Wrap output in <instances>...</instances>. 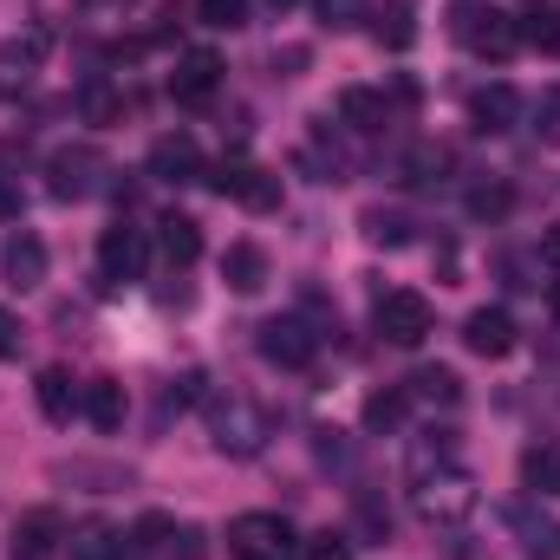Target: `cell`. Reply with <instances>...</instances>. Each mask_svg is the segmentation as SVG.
Here are the masks:
<instances>
[{
	"label": "cell",
	"instance_id": "d590c367",
	"mask_svg": "<svg viewBox=\"0 0 560 560\" xmlns=\"http://www.w3.org/2000/svg\"><path fill=\"white\" fill-rule=\"evenodd\" d=\"M20 346H26V326H20V313L0 306V359H20Z\"/></svg>",
	"mask_w": 560,
	"mask_h": 560
},
{
	"label": "cell",
	"instance_id": "d6a6232c",
	"mask_svg": "<svg viewBox=\"0 0 560 560\" xmlns=\"http://www.w3.org/2000/svg\"><path fill=\"white\" fill-rule=\"evenodd\" d=\"M300 560H352V541L346 535H313V541H300Z\"/></svg>",
	"mask_w": 560,
	"mask_h": 560
},
{
	"label": "cell",
	"instance_id": "4316f807",
	"mask_svg": "<svg viewBox=\"0 0 560 560\" xmlns=\"http://www.w3.org/2000/svg\"><path fill=\"white\" fill-rule=\"evenodd\" d=\"M411 398H423V405H456L463 398V378L450 372V365H423V372H411Z\"/></svg>",
	"mask_w": 560,
	"mask_h": 560
},
{
	"label": "cell",
	"instance_id": "30bf717a",
	"mask_svg": "<svg viewBox=\"0 0 560 560\" xmlns=\"http://www.w3.org/2000/svg\"><path fill=\"white\" fill-rule=\"evenodd\" d=\"M215 85H222V52H209V46L183 52L176 72H170V98H176V105H209Z\"/></svg>",
	"mask_w": 560,
	"mask_h": 560
},
{
	"label": "cell",
	"instance_id": "74e56055",
	"mask_svg": "<svg viewBox=\"0 0 560 560\" xmlns=\"http://www.w3.org/2000/svg\"><path fill=\"white\" fill-rule=\"evenodd\" d=\"M352 7H359V0H319V13H326V26H346V20H352Z\"/></svg>",
	"mask_w": 560,
	"mask_h": 560
},
{
	"label": "cell",
	"instance_id": "ffe728a7",
	"mask_svg": "<svg viewBox=\"0 0 560 560\" xmlns=\"http://www.w3.org/2000/svg\"><path fill=\"white\" fill-rule=\"evenodd\" d=\"M79 411L98 423V430H118L125 411H131V398H125V385H118V378H92V385L79 392Z\"/></svg>",
	"mask_w": 560,
	"mask_h": 560
},
{
	"label": "cell",
	"instance_id": "8992f818",
	"mask_svg": "<svg viewBox=\"0 0 560 560\" xmlns=\"http://www.w3.org/2000/svg\"><path fill=\"white\" fill-rule=\"evenodd\" d=\"M430 332H436V306H430L423 293H385V300H378V339H385V346H405V352H411Z\"/></svg>",
	"mask_w": 560,
	"mask_h": 560
},
{
	"label": "cell",
	"instance_id": "3957f363",
	"mask_svg": "<svg viewBox=\"0 0 560 560\" xmlns=\"http://www.w3.org/2000/svg\"><path fill=\"white\" fill-rule=\"evenodd\" d=\"M450 33H456L476 59H509V52L522 46L515 13H502V7H489V0H463V7L450 13Z\"/></svg>",
	"mask_w": 560,
	"mask_h": 560
},
{
	"label": "cell",
	"instance_id": "e0dca14e",
	"mask_svg": "<svg viewBox=\"0 0 560 560\" xmlns=\"http://www.w3.org/2000/svg\"><path fill=\"white\" fill-rule=\"evenodd\" d=\"M515 118H522V98L509 92V85H482V92H469V125L476 131H515Z\"/></svg>",
	"mask_w": 560,
	"mask_h": 560
},
{
	"label": "cell",
	"instance_id": "ba28073f",
	"mask_svg": "<svg viewBox=\"0 0 560 560\" xmlns=\"http://www.w3.org/2000/svg\"><path fill=\"white\" fill-rule=\"evenodd\" d=\"M313 352H319V332L306 326V319H261V359L268 365H287V372H306L313 365Z\"/></svg>",
	"mask_w": 560,
	"mask_h": 560
},
{
	"label": "cell",
	"instance_id": "d4e9b609",
	"mask_svg": "<svg viewBox=\"0 0 560 560\" xmlns=\"http://www.w3.org/2000/svg\"><path fill=\"white\" fill-rule=\"evenodd\" d=\"M339 118H346V125H359V131H385L392 105H385V92H365V85H352V92H339Z\"/></svg>",
	"mask_w": 560,
	"mask_h": 560
},
{
	"label": "cell",
	"instance_id": "52a82bcc",
	"mask_svg": "<svg viewBox=\"0 0 560 560\" xmlns=\"http://www.w3.org/2000/svg\"><path fill=\"white\" fill-rule=\"evenodd\" d=\"M143 261H150L143 229H131V222L105 229V242H98V280H105V287H131V280H143Z\"/></svg>",
	"mask_w": 560,
	"mask_h": 560
},
{
	"label": "cell",
	"instance_id": "ab89813d",
	"mask_svg": "<svg viewBox=\"0 0 560 560\" xmlns=\"http://www.w3.org/2000/svg\"><path fill=\"white\" fill-rule=\"evenodd\" d=\"M541 261H548V268H560V222L541 235Z\"/></svg>",
	"mask_w": 560,
	"mask_h": 560
},
{
	"label": "cell",
	"instance_id": "836d02e7",
	"mask_svg": "<svg viewBox=\"0 0 560 560\" xmlns=\"http://www.w3.org/2000/svg\"><path fill=\"white\" fill-rule=\"evenodd\" d=\"M196 7H202L209 26H242L248 20V0H196Z\"/></svg>",
	"mask_w": 560,
	"mask_h": 560
},
{
	"label": "cell",
	"instance_id": "4fadbf2b",
	"mask_svg": "<svg viewBox=\"0 0 560 560\" xmlns=\"http://www.w3.org/2000/svg\"><path fill=\"white\" fill-rule=\"evenodd\" d=\"M39 59H46V33H26V39H7V46H0V98H7V105L33 92Z\"/></svg>",
	"mask_w": 560,
	"mask_h": 560
},
{
	"label": "cell",
	"instance_id": "7c38bea8",
	"mask_svg": "<svg viewBox=\"0 0 560 560\" xmlns=\"http://www.w3.org/2000/svg\"><path fill=\"white\" fill-rule=\"evenodd\" d=\"M509 535L522 541L528 560H560V515H548L541 502H515L509 509Z\"/></svg>",
	"mask_w": 560,
	"mask_h": 560
},
{
	"label": "cell",
	"instance_id": "d6986e66",
	"mask_svg": "<svg viewBox=\"0 0 560 560\" xmlns=\"http://www.w3.org/2000/svg\"><path fill=\"white\" fill-rule=\"evenodd\" d=\"M450 463H456V436H450V430H423V436H411V450H405V476H411V482L450 469Z\"/></svg>",
	"mask_w": 560,
	"mask_h": 560
},
{
	"label": "cell",
	"instance_id": "5b68a950",
	"mask_svg": "<svg viewBox=\"0 0 560 560\" xmlns=\"http://www.w3.org/2000/svg\"><path fill=\"white\" fill-rule=\"evenodd\" d=\"M300 541L280 515H235L229 522V560H293Z\"/></svg>",
	"mask_w": 560,
	"mask_h": 560
},
{
	"label": "cell",
	"instance_id": "f546056e",
	"mask_svg": "<svg viewBox=\"0 0 560 560\" xmlns=\"http://www.w3.org/2000/svg\"><path fill=\"white\" fill-rule=\"evenodd\" d=\"M522 39H535V46H560V13L555 7H541V0H528V13H522Z\"/></svg>",
	"mask_w": 560,
	"mask_h": 560
},
{
	"label": "cell",
	"instance_id": "8d00e7d4",
	"mask_svg": "<svg viewBox=\"0 0 560 560\" xmlns=\"http://www.w3.org/2000/svg\"><path fill=\"white\" fill-rule=\"evenodd\" d=\"M85 112H92V118H112V112H118V98H112L105 85H92V92H85Z\"/></svg>",
	"mask_w": 560,
	"mask_h": 560
},
{
	"label": "cell",
	"instance_id": "8fae6325",
	"mask_svg": "<svg viewBox=\"0 0 560 560\" xmlns=\"http://www.w3.org/2000/svg\"><path fill=\"white\" fill-rule=\"evenodd\" d=\"M52 482L85 489V495H118V489H138V469H131V463H92V456H72V463H52Z\"/></svg>",
	"mask_w": 560,
	"mask_h": 560
},
{
	"label": "cell",
	"instance_id": "44dd1931",
	"mask_svg": "<svg viewBox=\"0 0 560 560\" xmlns=\"http://www.w3.org/2000/svg\"><path fill=\"white\" fill-rule=\"evenodd\" d=\"M66 555H72V560H118V555H125V535H118L112 522H98V515H92V522H79V528L66 535Z\"/></svg>",
	"mask_w": 560,
	"mask_h": 560
},
{
	"label": "cell",
	"instance_id": "603a6c76",
	"mask_svg": "<svg viewBox=\"0 0 560 560\" xmlns=\"http://www.w3.org/2000/svg\"><path fill=\"white\" fill-rule=\"evenodd\" d=\"M222 280H229L235 293H261V287H268V255H261L255 242H235V248L222 255Z\"/></svg>",
	"mask_w": 560,
	"mask_h": 560
},
{
	"label": "cell",
	"instance_id": "277c9868",
	"mask_svg": "<svg viewBox=\"0 0 560 560\" xmlns=\"http://www.w3.org/2000/svg\"><path fill=\"white\" fill-rule=\"evenodd\" d=\"M46 176H52V196H59V202H85V196H98V189H105L112 163H105L92 143H66V150H52Z\"/></svg>",
	"mask_w": 560,
	"mask_h": 560
},
{
	"label": "cell",
	"instance_id": "e575fe53",
	"mask_svg": "<svg viewBox=\"0 0 560 560\" xmlns=\"http://www.w3.org/2000/svg\"><path fill=\"white\" fill-rule=\"evenodd\" d=\"M319 463H326V469H346V463H352L346 430H319Z\"/></svg>",
	"mask_w": 560,
	"mask_h": 560
},
{
	"label": "cell",
	"instance_id": "f35d334b",
	"mask_svg": "<svg viewBox=\"0 0 560 560\" xmlns=\"http://www.w3.org/2000/svg\"><path fill=\"white\" fill-rule=\"evenodd\" d=\"M13 215H20V189L0 176V222H13Z\"/></svg>",
	"mask_w": 560,
	"mask_h": 560
},
{
	"label": "cell",
	"instance_id": "ac0fdd59",
	"mask_svg": "<svg viewBox=\"0 0 560 560\" xmlns=\"http://www.w3.org/2000/svg\"><path fill=\"white\" fill-rule=\"evenodd\" d=\"M0 268H7V287H20V293H26V287H39V280H46V242L20 229V235L7 242V255H0Z\"/></svg>",
	"mask_w": 560,
	"mask_h": 560
},
{
	"label": "cell",
	"instance_id": "60d3db41",
	"mask_svg": "<svg viewBox=\"0 0 560 560\" xmlns=\"http://www.w3.org/2000/svg\"><path fill=\"white\" fill-rule=\"evenodd\" d=\"M92 7H125V0H92Z\"/></svg>",
	"mask_w": 560,
	"mask_h": 560
},
{
	"label": "cell",
	"instance_id": "2e32d148",
	"mask_svg": "<svg viewBox=\"0 0 560 560\" xmlns=\"http://www.w3.org/2000/svg\"><path fill=\"white\" fill-rule=\"evenodd\" d=\"M150 176H156V183H196V176H202V150H196V138H183V131L156 138L150 143Z\"/></svg>",
	"mask_w": 560,
	"mask_h": 560
},
{
	"label": "cell",
	"instance_id": "f1b7e54d",
	"mask_svg": "<svg viewBox=\"0 0 560 560\" xmlns=\"http://www.w3.org/2000/svg\"><path fill=\"white\" fill-rule=\"evenodd\" d=\"M365 235H372L378 248H405V242H411V222H405L398 209H365Z\"/></svg>",
	"mask_w": 560,
	"mask_h": 560
},
{
	"label": "cell",
	"instance_id": "cb8c5ba5",
	"mask_svg": "<svg viewBox=\"0 0 560 560\" xmlns=\"http://www.w3.org/2000/svg\"><path fill=\"white\" fill-rule=\"evenodd\" d=\"M33 392H39V411H46L52 423H72V411H79V385H72V372H66V365H46Z\"/></svg>",
	"mask_w": 560,
	"mask_h": 560
},
{
	"label": "cell",
	"instance_id": "5bb4252c",
	"mask_svg": "<svg viewBox=\"0 0 560 560\" xmlns=\"http://www.w3.org/2000/svg\"><path fill=\"white\" fill-rule=\"evenodd\" d=\"M66 548V522L52 509H26L13 522V560H52Z\"/></svg>",
	"mask_w": 560,
	"mask_h": 560
},
{
	"label": "cell",
	"instance_id": "7402d4cb",
	"mask_svg": "<svg viewBox=\"0 0 560 560\" xmlns=\"http://www.w3.org/2000/svg\"><path fill=\"white\" fill-rule=\"evenodd\" d=\"M156 248H163L170 268H189V261L202 255V229H196L189 215H163V222H156Z\"/></svg>",
	"mask_w": 560,
	"mask_h": 560
},
{
	"label": "cell",
	"instance_id": "4dcf8cb0",
	"mask_svg": "<svg viewBox=\"0 0 560 560\" xmlns=\"http://www.w3.org/2000/svg\"><path fill=\"white\" fill-rule=\"evenodd\" d=\"M509 202H515V196H509L502 183H476V189H469V215H482V222L509 215Z\"/></svg>",
	"mask_w": 560,
	"mask_h": 560
},
{
	"label": "cell",
	"instance_id": "7a4b0ae2",
	"mask_svg": "<svg viewBox=\"0 0 560 560\" xmlns=\"http://www.w3.org/2000/svg\"><path fill=\"white\" fill-rule=\"evenodd\" d=\"M476 502H482V489H476V476L463 463H450V469L411 482V509H418L423 528H463L476 515Z\"/></svg>",
	"mask_w": 560,
	"mask_h": 560
},
{
	"label": "cell",
	"instance_id": "6da1fadb",
	"mask_svg": "<svg viewBox=\"0 0 560 560\" xmlns=\"http://www.w3.org/2000/svg\"><path fill=\"white\" fill-rule=\"evenodd\" d=\"M275 436V418L248 398V392H215L209 398V443L222 456H261Z\"/></svg>",
	"mask_w": 560,
	"mask_h": 560
},
{
	"label": "cell",
	"instance_id": "83f0119b",
	"mask_svg": "<svg viewBox=\"0 0 560 560\" xmlns=\"http://www.w3.org/2000/svg\"><path fill=\"white\" fill-rule=\"evenodd\" d=\"M405 411H411V392H378V398L365 405V430H372V436H392V430L405 423Z\"/></svg>",
	"mask_w": 560,
	"mask_h": 560
},
{
	"label": "cell",
	"instance_id": "9a60e30c",
	"mask_svg": "<svg viewBox=\"0 0 560 560\" xmlns=\"http://www.w3.org/2000/svg\"><path fill=\"white\" fill-rule=\"evenodd\" d=\"M463 346L482 352V359H502V352H515V319H509L502 306H476V313L463 319Z\"/></svg>",
	"mask_w": 560,
	"mask_h": 560
},
{
	"label": "cell",
	"instance_id": "9c48e42d",
	"mask_svg": "<svg viewBox=\"0 0 560 560\" xmlns=\"http://www.w3.org/2000/svg\"><path fill=\"white\" fill-rule=\"evenodd\" d=\"M215 189L235 196V202L255 209V215L280 209V176L275 170H261V163H222V170H215Z\"/></svg>",
	"mask_w": 560,
	"mask_h": 560
},
{
	"label": "cell",
	"instance_id": "484cf974",
	"mask_svg": "<svg viewBox=\"0 0 560 560\" xmlns=\"http://www.w3.org/2000/svg\"><path fill=\"white\" fill-rule=\"evenodd\" d=\"M522 489L528 495H560V450L555 443H535L522 456Z\"/></svg>",
	"mask_w": 560,
	"mask_h": 560
},
{
	"label": "cell",
	"instance_id": "1f68e13d",
	"mask_svg": "<svg viewBox=\"0 0 560 560\" xmlns=\"http://www.w3.org/2000/svg\"><path fill=\"white\" fill-rule=\"evenodd\" d=\"M535 131H541V143H560V85L535 98Z\"/></svg>",
	"mask_w": 560,
	"mask_h": 560
}]
</instances>
